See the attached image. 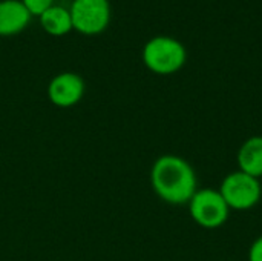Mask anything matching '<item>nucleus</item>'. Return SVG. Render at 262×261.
I'll use <instances>...</instances> for the list:
<instances>
[{"mask_svg": "<svg viewBox=\"0 0 262 261\" xmlns=\"http://www.w3.org/2000/svg\"><path fill=\"white\" fill-rule=\"evenodd\" d=\"M31 12L21 0H0V37L23 32L31 23Z\"/></svg>", "mask_w": 262, "mask_h": 261, "instance_id": "nucleus-7", "label": "nucleus"}, {"mask_svg": "<svg viewBox=\"0 0 262 261\" xmlns=\"http://www.w3.org/2000/svg\"><path fill=\"white\" fill-rule=\"evenodd\" d=\"M192 220L204 229H218L224 226L230 217V208L224 202L218 189H198L187 203Z\"/></svg>", "mask_w": 262, "mask_h": 261, "instance_id": "nucleus-3", "label": "nucleus"}, {"mask_svg": "<svg viewBox=\"0 0 262 261\" xmlns=\"http://www.w3.org/2000/svg\"><path fill=\"white\" fill-rule=\"evenodd\" d=\"M86 85L75 72L57 74L48 85V98L58 108H72L84 95Z\"/></svg>", "mask_w": 262, "mask_h": 261, "instance_id": "nucleus-6", "label": "nucleus"}, {"mask_svg": "<svg viewBox=\"0 0 262 261\" xmlns=\"http://www.w3.org/2000/svg\"><path fill=\"white\" fill-rule=\"evenodd\" d=\"M238 168L241 172L249 174L255 178L262 177V135L249 137L236 155Z\"/></svg>", "mask_w": 262, "mask_h": 261, "instance_id": "nucleus-8", "label": "nucleus"}, {"mask_svg": "<svg viewBox=\"0 0 262 261\" xmlns=\"http://www.w3.org/2000/svg\"><path fill=\"white\" fill-rule=\"evenodd\" d=\"M249 261H262V235L252 243L249 249Z\"/></svg>", "mask_w": 262, "mask_h": 261, "instance_id": "nucleus-11", "label": "nucleus"}, {"mask_svg": "<svg viewBox=\"0 0 262 261\" xmlns=\"http://www.w3.org/2000/svg\"><path fill=\"white\" fill-rule=\"evenodd\" d=\"M154 192L173 206L187 205L198 191V178L192 165L178 155L166 154L158 157L150 169Z\"/></svg>", "mask_w": 262, "mask_h": 261, "instance_id": "nucleus-1", "label": "nucleus"}, {"mask_svg": "<svg viewBox=\"0 0 262 261\" xmlns=\"http://www.w3.org/2000/svg\"><path fill=\"white\" fill-rule=\"evenodd\" d=\"M55 0H21V3L26 6V9L31 12V15H37L40 17L46 9H49L51 6H54Z\"/></svg>", "mask_w": 262, "mask_h": 261, "instance_id": "nucleus-10", "label": "nucleus"}, {"mask_svg": "<svg viewBox=\"0 0 262 261\" xmlns=\"http://www.w3.org/2000/svg\"><path fill=\"white\" fill-rule=\"evenodd\" d=\"M218 191L230 211H249L259 203L262 197L259 178L244 174L239 169L227 174Z\"/></svg>", "mask_w": 262, "mask_h": 261, "instance_id": "nucleus-4", "label": "nucleus"}, {"mask_svg": "<svg viewBox=\"0 0 262 261\" xmlns=\"http://www.w3.org/2000/svg\"><path fill=\"white\" fill-rule=\"evenodd\" d=\"M69 12L72 28L83 35H98L104 32L112 17L109 0H72Z\"/></svg>", "mask_w": 262, "mask_h": 261, "instance_id": "nucleus-5", "label": "nucleus"}, {"mask_svg": "<svg viewBox=\"0 0 262 261\" xmlns=\"http://www.w3.org/2000/svg\"><path fill=\"white\" fill-rule=\"evenodd\" d=\"M38 18H40V25L45 29V32H48L49 35H54V37L66 35L74 29L69 8H64L60 5L51 6Z\"/></svg>", "mask_w": 262, "mask_h": 261, "instance_id": "nucleus-9", "label": "nucleus"}, {"mask_svg": "<svg viewBox=\"0 0 262 261\" xmlns=\"http://www.w3.org/2000/svg\"><path fill=\"white\" fill-rule=\"evenodd\" d=\"M141 58L150 72L172 75L186 65L187 51L180 40L167 35H157L146 42Z\"/></svg>", "mask_w": 262, "mask_h": 261, "instance_id": "nucleus-2", "label": "nucleus"}]
</instances>
